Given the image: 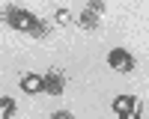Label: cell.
Wrapping results in <instances>:
<instances>
[{
    "label": "cell",
    "instance_id": "obj_1",
    "mask_svg": "<svg viewBox=\"0 0 149 119\" xmlns=\"http://www.w3.org/2000/svg\"><path fill=\"white\" fill-rule=\"evenodd\" d=\"M36 15H30V12H24V9H9L6 12V24L12 30H21V33H30L33 27H36Z\"/></svg>",
    "mask_w": 149,
    "mask_h": 119
},
{
    "label": "cell",
    "instance_id": "obj_9",
    "mask_svg": "<svg viewBox=\"0 0 149 119\" xmlns=\"http://www.w3.org/2000/svg\"><path fill=\"white\" fill-rule=\"evenodd\" d=\"M86 9L95 12V15H104V3H102V0H90V3H86Z\"/></svg>",
    "mask_w": 149,
    "mask_h": 119
},
{
    "label": "cell",
    "instance_id": "obj_5",
    "mask_svg": "<svg viewBox=\"0 0 149 119\" xmlns=\"http://www.w3.org/2000/svg\"><path fill=\"white\" fill-rule=\"evenodd\" d=\"M21 89L30 92V95L42 92V89H45V75H24V77H21Z\"/></svg>",
    "mask_w": 149,
    "mask_h": 119
},
{
    "label": "cell",
    "instance_id": "obj_4",
    "mask_svg": "<svg viewBox=\"0 0 149 119\" xmlns=\"http://www.w3.org/2000/svg\"><path fill=\"white\" fill-rule=\"evenodd\" d=\"M134 101H137V95H116L113 98V113L119 119H128L131 110H134Z\"/></svg>",
    "mask_w": 149,
    "mask_h": 119
},
{
    "label": "cell",
    "instance_id": "obj_3",
    "mask_svg": "<svg viewBox=\"0 0 149 119\" xmlns=\"http://www.w3.org/2000/svg\"><path fill=\"white\" fill-rule=\"evenodd\" d=\"M63 89H66V75L60 68H51L45 75V92L48 95H63Z\"/></svg>",
    "mask_w": 149,
    "mask_h": 119
},
{
    "label": "cell",
    "instance_id": "obj_8",
    "mask_svg": "<svg viewBox=\"0 0 149 119\" xmlns=\"http://www.w3.org/2000/svg\"><path fill=\"white\" fill-rule=\"evenodd\" d=\"M48 33H51V24H48V21H36V27L30 30V36H33V39H42V36H48Z\"/></svg>",
    "mask_w": 149,
    "mask_h": 119
},
{
    "label": "cell",
    "instance_id": "obj_6",
    "mask_svg": "<svg viewBox=\"0 0 149 119\" xmlns=\"http://www.w3.org/2000/svg\"><path fill=\"white\" fill-rule=\"evenodd\" d=\"M98 18H102V15H95V12H90V9L84 6V12H81V18H78V24H81L84 30H95V27H98Z\"/></svg>",
    "mask_w": 149,
    "mask_h": 119
},
{
    "label": "cell",
    "instance_id": "obj_7",
    "mask_svg": "<svg viewBox=\"0 0 149 119\" xmlns=\"http://www.w3.org/2000/svg\"><path fill=\"white\" fill-rule=\"evenodd\" d=\"M12 113H15V101L9 95H3V101H0V119H12Z\"/></svg>",
    "mask_w": 149,
    "mask_h": 119
},
{
    "label": "cell",
    "instance_id": "obj_11",
    "mask_svg": "<svg viewBox=\"0 0 149 119\" xmlns=\"http://www.w3.org/2000/svg\"><path fill=\"white\" fill-rule=\"evenodd\" d=\"M51 119H74V116H72V113H69V110H57V113H54V116H51Z\"/></svg>",
    "mask_w": 149,
    "mask_h": 119
},
{
    "label": "cell",
    "instance_id": "obj_10",
    "mask_svg": "<svg viewBox=\"0 0 149 119\" xmlns=\"http://www.w3.org/2000/svg\"><path fill=\"white\" fill-rule=\"evenodd\" d=\"M54 18H57V24H69V21H72V12H69V9H57Z\"/></svg>",
    "mask_w": 149,
    "mask_h": 119
},
{
    "label": "cell",
    "instance_id": "obj_2",
    "mask_svg": "<svg viewBox=\"0 0 149 119\" xmlns=\"http://www.w3.org/2000/svg\"><path fill=\"white\" fill-rule=\"evenodd\" d=\"M107 66H110V68H116V71H131L137 63H134L131 51H125V48H113V51L107 54Z\"/></svg>",
    "mask_w": 149,
    "mask_h": 119
}]
</instances>
